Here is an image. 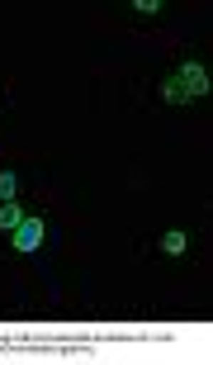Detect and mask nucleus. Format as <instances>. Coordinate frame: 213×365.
Returning a JSON list of instances; mask_svg holds the SVG:
<instances>
[{
	"mask_svg": "<svg viewBox=\"0 0 213 365\" xmlns=\"http://www.w3.org/2000/svg\"><path fill=\"white\" fill-rule=\"evenodd\" d=\"M43 237H48V223H43L38 214H33V218L24 214V223H19V228L10 232L14 252H24V257H28V252H38V247H43Z\"/></svg>",
	"mask_w": 213,
	"mask_h": 365,
	"instance_id": "obj_1",
	"label": "nucleus"
},
{
	"mask_svg": "<svg viewBox=\"0 0 213 365\" xmlns=\"http://www.w3.org/2000/svg\"><path fill=\"white\" fill-rule=\"evenodd\" d=\"M157 91H161V100H166V105H175V109H185L189 100H194V95H189L185 86H180V76H175V71H171V76H166V81L157 86Z\"/></svg>",
	"mask_w": 213,
	"mask_h": 365,
	"instance_id": "obj_3",
	"label": "nucleus"
},
{
	"mask_svg": "<svg viewBox=\"0 0 213 365\" xmlns=\"http://www.w3.org/2000/svg\"><path fill=\"white\" fill-rule=\"evenodd\" d=\"M14 190H19V176L14 171H0V200H14Z\"/></svg>",
	"mask_w": 213,
	"mask_h": 365,
	"instance_id": "obj_6",
	"label": "nucleus"
},
{
	"mask_svg": "<svg viewBox=\"0 0 213 365\" xmlns=\"http://www.w3.org/2000/svg\"><path fill=\"white\" fill-rule=\"evenodd\" d=\"M175 76H180V86H185L194 100H199V95H209V76H204L199 62H185V67H175Z\"/></svg>",
	"mask_w": 213,
	"mask_h": 365,
	"instance_id": "obj_2",
	"label": "nucleus"
},
{
	"mask_svg": "<svg viewBox=\"0 0 213 365\" xmlns=\"http://www.w3.org/2000/svg\"><path fill=\"white\" fill-rule=\"evenodd\" d=\"M185 247H189L185 232H166V237H161V252H166V257H185Z\"/></svg>",
	"mask_w": 213,
	"mask_h": 365,
	"instance_id": "obj_5",
	"label": "nucleus"
},
{
	"mask_svg": "<svg viewBox=\"0 0 213 365\" xmlns=\"http://www.w3.org/2000/svg\"><path fill=\"white\" fill-rule=\"evenodd\" d=\"M133 10H137V14H157L161 0H133Z\"/></svg>",
	"mask_w": 213,
	"mask_h": 365,
	"instance_id": "obj_7",
	"label": "nucleus"
},
{
	"mask_svg": "<svg viewBox=\"0 0 213 365\" xmlns=\"http://www.w3.org/2000/svg\"><path fill=\"white\" fill-rule=\"evenodd\" d=\"M19 223H24V209L14 200H0V232H14Z\"/></svg>",
	"mask_w": 213,
	"mask_h": 365,
	"instance_id": "obj_4",
	"label": "nucleus"
}]
</instances>
